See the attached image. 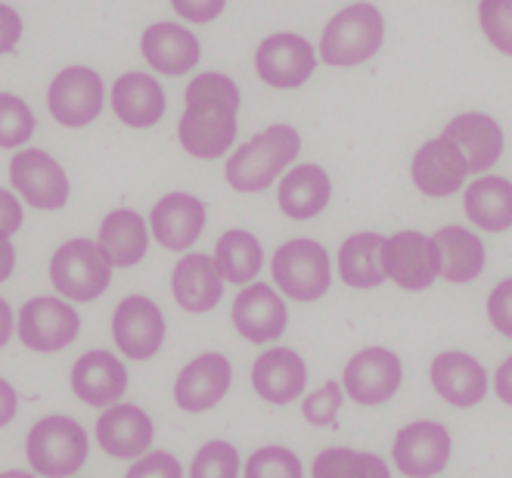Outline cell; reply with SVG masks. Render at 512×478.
Segmentation results:
<instances>
[{"label":"cell","instance_id":"1","mask_svg":"<svg viewBox=\"0 0 512 478\" xmlns=\"http://www.w3.org/2000/svg\"><path fill=\"white\" fill-rule=\"evenodd\" d=\"M187 109L180 115V146L196 159H221L236 140L239 87L221 72H202L187 84Z\"/></svg>","mask_w":512,"mask_h":478},{"label":"cell","instance_id":"2","mask_svg":"<svg viewBox=\"0 0 512 478\" xmlns=\"http://www.w3.org/2000/svg\"><path fill=\"white\" fill-rule=\"evenodd\" d=\"M301 137L292 125H270L243 143L227 162V184L239 193H261L298 159Z\"/></svg>","mask_w":512,"mask_h":478},{"label":"cell","instance_id":"3","mask_svg":"<svg viewBox=\"0 0 512 478\" xmlns=\"http://www.w3.org/2000/svg\"><path fill=\"white\" fill-rule=\"evenodd\" d=\"M385 41V19L373 4H351L329 19L320 38V56L326 66L351 69L373 59Z\"/></svg>","mask_w":512,"mask_h":478},{"label":"cell","instance_id":"4","mask_svg":"<svg viewBox=\"0 0 512 478\" xmlns=\"http://www.w3.org/2000/svg\"><path fill=\"white\" fill-rule=\"evenodd\" d=\"M90 454L87 432L72 416H44L25 438V457L44 478H72Z\"/></svg>","mask_w":512,"mask_h":478},{"label":"cell","instance_id":"5","mask_svg":"<svg viewBox=\"0 0 512 478\" xmlns=\"http://www.w3.org/2000/svg\"><path fill=\"white\" fill-rule=\"evenodd\" d=\"M50 283L75 305L97 302L112 283V264L94 239H69L50 258Z\"/></svg>","mask_w":512,"mask_h":478},{"label":"cell","instance_id":"6","mask_svg":"<svg viewBox=\"0 0 512 478\" xmlns=\"http://www.w3.org/2000/svg\"><path fill=\"white\" fill-rule=\"evenodd\" d=\"M270 274L283 295L295 302H317L333 283V264L317 239H289L274 252Z\"/></svg>","mask_w":512,"mask_h":478},{"label":"cell","instance_id":"7","mask_svg":"<svg viewBox=\"0 0 512 478\" xmlns=\"http://www.w3.org/2000/svg\"><path fill=\"white\" fill-rule=\"evenodd\" d=\"M81 333V314L66 298L38 295L25 302L16 320V336L25 348L38 354H56L69 348Z\"/></svg>","mask_w":512,"mask_h":478},{"label":"cell","instance_id":"8","mask_svg":"<svg viewBox=\"0 0 512 478\" xmlns=\"http://www.w3.org/2000/svg\"><path fill=\"white\" fill-rule=\"evenodd\" d=\"M404 382V364L388 348H364L345 364L342 388L345 395L360 407H379L398 395Z\"/></svg>","mask_w":512,"mask_h":478},{"label":"cell","instance_id":"9","mask_svg":"<svg viewBox=\"0 0 512 478\" xmlns=\"http://www.w3.org/2000/svg\"><path fill=\"white\" fill-rule=\"evenodd\" d=\"M168 323L162 308L146 295H128L112 314V339L128 361H149L165 345Z\"/></svg>","mask_w":512,"mask_h":478},{"label":"cell","instance_id":"10","mask_svg":"<svg viewBox=\"0 0 512 478\" xmlns=\"http://www.w3.org/2000/svg\"><path fill=\"white\" fill-rule=\"evenodd\" d=\"M385 277L407 292H423L441 277V255L435 239L419 230H401L385 239Z\"/></svg>","mask_w":512,"mask_h":478},{"label":"cell","instance_id":"11","mask_svg":"<svg viewBox=\"0 0 512 478\" xmlns=\"http://www.w3.org/2000/svg\"><path fill=\"white\" fill-rule=\"evenodd\" d=\"M106 87L100 72L87 66H69L50 81L47 109L59 125L66 128H87L103 112Z\"/></svg>","mask_w":512,"mask_h":478},{"label":"cell","instance_id":"12","mask_svg":"<svg viewBox=\"0 0 512 478\" xmlns=\"http://www.w3.org/2000/svg\"><path fill=\"white\" fill-rule=\"evenodd\" d=\"M450 454H454V438L447 426L435 420H416L404 426L391 444V457H395L398 472L407 478H435L447 469Z\"/></svg>","mask_w":512,"mask_h":478},{"label":"cell","instance_id":"13","mask_svg":"<svg viewBox=\"0 0 512 478\" xmlns=\"http://www.w3.org/2000/svg\"><path fill=\"white\" fill-rule=\"evenodd\" d=\"M10 184L41 212H56L69 202V174L44 149H25L10 162Z\"/></svg>","mask_w":512,"mask_h":478},{"label":"cell","instance_id":"14","mask_svg":"<svg viewBox=\"0 0 512 478\" xmlns=\"http://www.w3.org/2000/svg\"><path fill=\"white\" fill-rule=\"evenodd\" d=\"M317 69V53L301 35H270L255 50V72L274 91H295Z\"/></svg>","mask_w":512,"mask_h":478},{"label":"cell","instance_id":"15","mask_svg":"<svg viewBox=\"0 0 512 478\" xmlns=\"http://www.w3.org/2000/svg\"><path fill=\"white\" fill-rule=\"evenodd\" d=\"M233 382V364L224 354H199L174 379V404L184 413H205L218 407Z\"/></svg>","mask_w":512,"mask_h":478},{"label":"cell","instance_id":"16","mask_svg":"<svg viewBox=\"0 0 512 478\" xmlns=\"http://www.w3.org/2000/svg\"><path fill=\"white\" fill-rule=\"evenodd\" d=\"M233 326L236 333L255 342L267 345L286 333L289 326V311L280 292L267 283H246V289L236 295L233 302Z\"/></svg>","mask_w":512,"mask_h":478},{"label":"cell","instance_id":"17","mask_svg":"<svg viewBox=\"0 0 512 478\" xmlns=\"http://www.w3.org/2000/svg\"><path fill=\"white\" fill-rule=\"evenodd\" d=\"M432 388L450 407H478L485 401L491 379L485 364H478L466 351H444L432 361Z\"/></svg>","mask_w":512,"mask_h":478},{"label":"cell","instance_id":"18","mask_svg":"<svg viewBox=\"0 0 512 478\" xmlns=\"http://www.w3.org/2000/svg\"><path fill=\"white\" fill-rule=\"evenodd\" d=\"M156 426L137 404H112L97 420V441L115 460H137L153 447Z\"/></svg>","mask_w":512,"mask_h":478},{"label":"cell","instance_id":"19","mask_svg":"<svg viewBox=\"0 0 512 478\" xmlns=\"http://www.w3.org/2000/svg\"><path fill=\"white\" fill-rule=\"evenodd\" d=\"M72 392L87 407H112L128 392V370L112 351H87L72 367Z\"/></svg>","mask_w":512,"mask_h":478},{"label":"cell","instance_id":"20","mask_svg":"<svg viewBox=\"0 0 512 478\" xmlns=\"http://www.w3.org/2000/svg\"><path fill=\"white\" fill-rule=\"evenodd\" d=\"M252 388L261 401L286 407L308 388V364L292 348H270L252 364Z\"/></svg>","mask_w":512,"mask_h":478},{"label":"cell","instance_id":"21","mask_svg":"<svg viewBox=\"0 0 512 478\" xmlns=\"http://www.w3.org/2000/svg\"><path fill=\"white\" fill-rule=\"evenodd\" d=\"M149 227H153L159 246L187 252L205 230V202L193 193H168L153 205Z\"/></svg>","mask_w":512,"mask_h":478},{"label":"cell","instance_id":"22","mask_svg":"<svg viewBox=\"0 0 512 478\" xmlns=\"http://www.w3.org/2000/svg\"><path fill=\"white\" fill-rule=\"evenodd\" d=\"M410 174H413L416 190L441 199V196H454L457 190H463L469 168H466V159L460 149L450 140L438 137V140H429L416 149Z\"/></svg>","mask_w":512,"mask_h":478},{"label":"cell","instance_id":"23","mask_svg":"<svg viewBox=\"0 0 512 478\" xmlns=\"http://www.w3.org/2000/svg\"><path fill=\"white\" fill-rule=\"evenodd\" d=\"M171 295L187 314H208L221 305L224 277L212 255H184L174 264Z\"/></svg>","mask_w":512,"mask_h":478},{"label":"cell","instance_id":"24","mask_svg":"<svg viewBox=\"0 0 512 478\" xmlns=\"http://www.w3.org/2000/svg\"><path fill=\"white\" fill-rule=\"evenodd\" d=\"M140 50L149 66H153L159 75H171V78L193 72L202 59L199 38L190 32V28L177 25V22L149 25L140 38Z\"/></svg>","mask_w":512,"mask_h":478},{"label":"cell","instance_id":"25","mask_svg":"<svg viewBox=\"0 0 512 478\" xmlns=\"http://www.w3.org/2000/svg\"><path fill=\"white\" fill-rule=\"evenodd\" d=\"M441 137L460 149L469 174H481L494 168L503 156V131L491 115H481V112L457 115L454 122L444 128Z\"/></svg>","mask_w":512,"mask_h":478},{"label":"cell","instance_id":"26","mask_svg":"<svg viewBox=\"0 0 512 478\" xmlns=\"http://www.w3.org/2000/svg\"><path fill=\"white\" fill-rule=\"evenodd\" d=\"M165 91L162 84L146 72H128L112 87V109L128 128H153L165 115Z\"/></svg>","mask_w":512,"mask_h":478},{"label":"cell","instance_id":"27","mask_svg":"<svg viewBox=\"0 0 512 478\" xmlns=\"http://www.w3.org/2000/svg\"><path fill=\"white\" fill-rule=\"evenodd\" d=\"M333 196V181L320 165H295L280 184V208L292 221H311L323 215Z\"/></svg>","mask_w":512,"mask_h":478},{"label":"cell","instance_id":"28","mask_svg":"<svg viewBox=\"0 0 512 478\" xmlns=\"http://www.w3.org/2000/svg\"><path fill=\"white\" fill-rule=\"evenodd\" d=\"M97 246L106 252L112 267H134L146 258L149 249V227L143 215L134 208H115L100 224Z\"/></svg>","mask_w":512,"mask_h":478},{"label":"cell","instance_id":"29","mask_svg":"<svg viewBox=\"0 0 512 478\" xmlns=\"http://www.w3.org/2000/svg\"><path fill=\"white\" fill-rule=\"evenodd\" d=\"M441 255V277L447 283H472L485 271V243L466 227H441L435 236Z\"/></svg>","mask_w":512,"mask_h":478},{"label":"cell","instance_id":"30","mask_svg":"<svg viewBox=\"0 0 512 478\" xmlns=\"http://www.w3.org/2000/svg\"><path fill=\"white\" fill-rule=\"evenodd\" d=\"M385 236L379 233H354L339 249V277L351 289H376L382 286L385 264H382Z\"/></svg>","mask_w":512,"mask_h":478},{"label":"cell","instance_id":"31","mask_svg":"<svg viewBox=\"0 0 512 478\" xmlns=\"http://www.w3.org/2000/svg\"><path fill=\"white\" fill-rule=\"evenodd\" d=\"M466 215L475 227L503 233L512 227V184L506 177H478L466 190Z\"/></svg>","mask_w":512,"mask_h":478},{"label":"cell","instance_id":"32","mask_svg":"<svg viewBox=\"0 0 512 478\" xmlns=\"http://www.w3.org/2000/svg\"><path fill=\"white\" fill-rule=\"evenodd\" d=\"M215 264L227 283L246 286L264 267V249L249 230H227L215 246Z\"/></svg>","mask_w":512,"mask_h":478},{"label":"cell","instance_id":"33","mask_svg":"<svg viewBox=\"0 0 512 478\" xmlns=\"http://www.w3.org/2000/svg\"><path fill=\"white\" fill-rule=\"evenodd\" d=\"M314 478H391L388 463L379 454L354 447H326L311 466Z\"/></svg>","mask_w":512,"mask_h":478},{"label":"cell","instance_id":"34","mask_svg":"<svg viewBox=\"0 0 512 478\" xmlns=\"http://www.w3.org/2000/svg\"><path fill=\"white\" fill-rule=\"evenodd\" d=\"M35 134V112L16 94H0V149H16Z\"/></svg>","mask_w":512,"mask_h":478},{"label":"cell","instance_id":"35","mask_svg":"<svg viewBox=\"0 0 512 478\" xmlns=\"http://www.w3.org/2000/svg\"><path fill=\"white\" fill-rule=\"evenodd\" d=\"M190 478H239V451L230 441H205L190 466Z\"/></svg>","mask_w":512,"mask_h":478},{"label":"cell","instance_id":"36","mask_svg":"<svg viewBox=\"0 0 512 478\" xmlns=\"http://www.w3.org/2000/svg\"><path fill=\"white\" fill-rule=\"evenodd\" d=\"M246 478H305V469L289 447L267 444L249 457Z\"/></svg>","mask_w":512,"mask_h":478},{"label":"cell","instance_id":"37","mask_svg":"<svg viewBox=\"0 0 512 478\" xmlns=\"http://www.w3.org/2000/svg\"><path fill=\"white\" fill-rule=\"evenodd\" d=\"M342 401H345V388H342V382H336V379H329V382H323L317 392H311L308 398H305V404H301V416L311 423V426H317V429H326V426H336V420H339V410H342Z\"/></svg>","mask_w":512,"mask_h":478},{"label":"cell","instance_id":"38","mask_svg":"<svg viewBox=\"0 0 512 478\" xmlns=\"http://www.w3.org/2000/svg\"><path fill=\"white\" fill-rule=\"evenodd\" d=\"M481 32L500 50L512 56V0H481Z\"/></svg>","mask_w":512,"mask_h":478},{"label":"cell","instance_id":"39","mask_svg":"<svg viewBox=\"0 0 512 478\" xmlns=\"http://www.w3.org/2000/svg\"><path fill=\"white\" fill-rule=\"evenodd\" d=\"M125 478H184V469H180L177 457L168 451H146L143 457L134 460Z\"/></svg>","mask_w":512,"mask_h":478},{"label":"cell","instance_id":"40","mask_svg":"<svg viewBox=\"0 0 512 478\" xmlns=\"http://www.w3.org/2000/svg\"><path fill=\"white\" fill-rule=\"evenodd\" d=\"M488 317L494 323V330L506 339H512V277L503 280L491 298H488Z\"/></svg>","mask_w":512,"mask_h":478},{"label":"cell","instance_id":"41","mask_svg":"<svg viewBox=\"0 0 512 478\" xmlns=\"http://www.w3.org/2000/svg\"><path fill=\"white\" fill-rule=\"evenodd\" d=\"M171 7H174L177 16H184L187 22L205 25V22H212V19H218L224 13L227 0H171Z\"/></svg>","mask_w":512,"mask_h":478},{"label":"cell","instance_id":"42","mask_svg":"<svg viewBox=\"0 0 512 478\" xmlns=\"http://www.w3.org/2000/svg\"><path fill=\"white\" fill-rule=\"evenodd\" d=\"M22 28V16L13 7L0 4V56L16 50V44L22 41Z\"/></svg>","mask_w":512,"mask_h":478},{"label":"cell","instance_id":"43","mask_svg":"<svg viewBox=\"0 0 512 478\" xmlns=\"http://www.w3.org/2000/svg\"><path fill=\"white\" fill-rule=\"evenodd\" d=\"M22 202L10 193V190H0V236H13L22 230Z\"/></svg>","mask_w":512,"mask_h":478},{"label":"cell","instance_id":"44","mask_svg":"<svg viewBox=\"0 0 512 478\" xmlns=\"http://www.w3.org/2000/svg\"><path fill=\"white\" fill-rule=\"evenodd\" d=\"M16 413H19V395H16V388L7 379H0V429L10 426L16 420Z\"/></svg>","mask_w":512,"mask_h":478},{"label":"cell","instance_id":"45","mask_svg":"<svg viewBox=\"0 0 512 478\" xmlns=\"http://www.w3.org/2000/svg\"><path fill=\"white\" fill-rule=\"evenodd\" d=\"M494 388H497V398L512 407V357H506L500 364V370L494 376Z\"/></svg>","mask_w":512,"mask_h":478},{"label":"cell","instance_id":"46","mask_svg":"<svg viewBox=\"0 0 512 478\" xmlns=\"http://www.w3.org/2000/svg\"><path fill=\"white\" fill-rule=\"evenodd\" d=\"M13 271H16V249L7 236H0V283L10 280Z\"/></svg>","mask_w":512,"mask_h":478},{"label":"cell","instance_id":"47","mask_svg":"<svg viewBox=\"0 0 512 478\" xmlns=\"http://www.w3.org/2000/svg\"><path fill=\"white\" fill-rule=\"evenodd\" d=\"M16 333V317H13V308L7 298H0V348H4Z\"/></svg>","mask_w":512,"mask_h":478},{"label":"cell","instance_id":"48","mask_svg":"<svg viewBox=\"0 0 512 478\" xmlns=\"http://www.w3.org/2000/svg\"><path fill=\"white\" fill-rule=\"evenodd\" d=\"M0 478H35L32 472H22V469H7V472H0Z\"/></svg>","mask_w":512,"mask_h":478}]
</instances>
